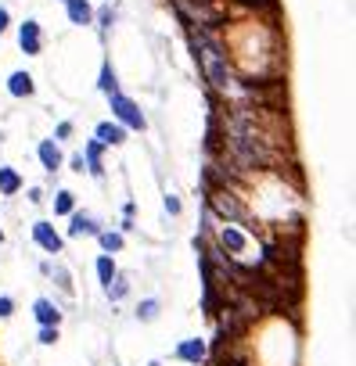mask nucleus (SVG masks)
Wrapping results in <instances>:
<instances>
[{"instance_id":"11","label":"nucleus","mask_w":356,"mask_h":366,"mask_svg":"<svg viewBox=\"0 0 356 366\" xmlns=\"http://www.w3.org/2000/svg\"><path fill=\"white\" fill-rule=\"evenodd\" d=\"M126 140V130L115 126V122H101L98 126V144H123Z\"/></svg>"},{"instance_id":"4","label":"nucleus","mask_w":356,"mask_h":366,"mask_svg":"<svg viewBox=\"0 0 356 366\" xmlns=\"http://www.w3.org/2000/svg\"><path fill=\"white\" fill-rule=\"evenodd\" d=\"M33 240L40 244L44 252H51V255L65 252V240H62V233H54V226H51V223H33Z\"/></svg>"},{"instance_id":"9","label":"nucleus","mask_w":356,"mask_h":366,"mask_svg":"<svg viewBox=\"0 0 356 366\" xmlns=\"http://www.w3.org/2000/svg\"><path fill=\"white\" fill-rule=\"evenodd\" d=\"M18 40H22V50L25 54H40V25L37 22H22Z\"/></svg>"},{"instance_id":"26","label":"nucleus","mask_w":356,"mask_h":366,"mask_svg":"<svg viewBox=\"0 0 356 366\" xmlns=\"http://www.w3.org/2000/svg\"><path fill=\"white\" fill-rule=\"evenodd\" d=\"M112 22H115V15H112V8H105L101 11V25H112Z\"/></svg>"},{"instance_id":"6","label":"nucleus","mask_w":356,"mask_h":366,"mask_svg":"<svg viewBox=\"0 0 356 366\" xmlns=\"http://www.w3.org/2000/svg\"><path fill=\"white\" fill-rule=\"evenodd\" d=\"M98 237L101 233V226H98V219L91 216V212H72V223H69V237Z\"/></svg>"},{"instance_id":"25","label":"nucleus","mask_w":356,"mask_h":366,"mask_svg":"<svg viewBox=\"0 0 356 366\" xmlns=\"http://www.w3.org/2000/svg\"><path fill=\"white\" fill-rule=\"evenodd\" d=\"M58 284H62L65 291H72V284H69V273H65V269H58Z\"/></svg>"},{"instance_id":"16","label":"nucleus","mask_w":356,"mask_h":366,"mask_svg":"<svg viewBox=\"0 0 356 366\" xmlns=\"http://www.w3.org/2000/svg\"><path fill=\"white\" fill-rule=\"evenodd\" d=\"M98 240H101V248H105L108 255H115V252H123V233H112V230H101V233H98Z\"/></svg>"},{"instance_id":"12","label":"nucleus","mask_w":356,"mask_h":366,"mask_svg":"<svg viewBox=\"0 0 356 366\" xmlns=\"http://www.w3.org/2000/svg\"><path fill=\"white\" fill-rule=\"evenodd\" d=\"M8 90H11L15 97H29V94H33V76H29V72H15L8 79Z\"/></svg>"},{"instance_id":"20","label":"nucleus","mask_w":356,"mask_h":366,"mask_svg":"<svg viewBox=\"0 0 356 366\" xmlns=\"http://www.w3.org/2000/svg\"><path fill=\"white\" fill-rule=\"evenodd\" d=\"M101 90H105V94H108V97H112V94H119V83H115V72H112L108 65L101 69Z\"/></svg>"},{"instance_id":"10","label":"nucleus","mask_w":356,"mask_h":366,"mask_svg":"<svg viewBox=\"0 0 356 366\" xmlns=\"http://www.w3.org/2000/svg\"><path fill=\"white\" fill-rule=\"evenodd\" d=\"M40 162H44L47 172H58V169H62V151H58L54 140H44V144H40Z\"/></svg>"},{"instance_id":"13","label":"nucleus","mask_w":356,"mask_h":366,"mask_svg":"<svg viewBox=\"0 0 356 366\" xmlns=\"http://www.w3.org/2000/svg\"><path fill=\"white\" fill-rule=\"evenodd\" d=\"M159 313H162V301H159V298H144V301L137 305V320H144V323L159 320Z\"/></svg>"},{"instance_id":"15","label":"nucleus","mask_w":356,"mask_h":366,"mask_svg":"<svg viewBox=\"0 0 356 366\" xmlns=\"http://www.w3.org/2000/svg\"><path fill=\"white\" fill-rule=\"evenodd\" d=\"M18 187H22L18 172L15 169H0V194H18Z\"/></svg>"},{"instance_id":"18","label":"nucleus","mask_w":356,"mask_h":366,"mask_svg":"<svg viewBox=\"0 0 356 366\" xmlns=\"http://www.w3.org/2000/svg\"><path fill=\"white\" fill-rule=\"evenodd\" d=\"M105 291H108V298H112V301H123V298L130 294V280H126V277H115Z\"/></svg>"},{"instance_id":"5","label":"nucleus","mask_w":356,"mask_h":366,"mask_svg":"<svg viewBox=\"0 0 356 366\" xmlns=\"http://www.w3.org/2000/svg\"><path fill=\"white\" fill-rule=\"evenodd\" d=\"M220 244L230 252V259H245L249 255V240L242 230H234V226H220Z\"/></svg>"},{"instance_id":"24","label":"nucleus","mask_w":356,"mask_h":366,"mask_svg":"<svg viewBox=\"0 0 356 366\" xmlns=\"http://www.w3.org/2000/svg\"><path fill=\"white\" fill-rule=\"evenodd\" d=\"M72 137V122H58V140H69Z\"/></svg>"},{"instance_id":"29","label":"nucleus","mask_w":356,"mask_h":366,"mask_svg":"<svg viewBox=\"0 0 356 366\" xmlns=\"http://www.w3.org/2000/svg\"><path fill=\"white\" fill-rule=\"evenodd\" d=\"M65 4H69V0H65Z\"/></svg>"},{"instance_id":"21","label":"nucleus","mask_w":356,"mask_h":366,"mask_svg":"<svg viewBox=\"0 0 356 366\" xmlns=\"http://www.w3.org/2000/svg\"><path fill=\"white\" fill-rule=\"evenodd\" d=\"M11 313H15V301L8 294H0V320H11Z\"/></svg>"},{"instance_id":"19","label":"nucleus","mask_w":356,"mask_h":366,"mask_svg":"<svg viewBox=\"0 0 356 366\" xmlns=\"http://www.w3.org/2000/svg\"><path fill=\"white\" fill-rule=\"evenodd\" d=\"M54 212H58V216H72V194H69V191H58Z\"/></svg>"},{"instance_id":"28","label":"nucleus","mask_w":356,"mask_h":366,"mask_svg":"<svg viewBox=\"0 0 356 366\" xmlns=\"http://www.w3.org/2000/svg\"><path fill=\"white\" fill-rule=\"evenodd\" d=\"M0 240H4V230H0Z\"/></svg>"},{"instance_id":"27","label":"nucleus","mask_w":356,"mask_h":366,"mask_svg":"<svg viewBox=\"0 0 356 366\" xmlns=\"http://www.w3.org/2000/svg\"><path fill=\"white\" fill-rule=\"evenodd\" d=\"M4 29H8V11L0 8V33H4Z\"/></svg>"},{"instance_id":"7","label":"nucleus","mask_w":356,"mask_h":366,"mask_svg":"<svg viewBox=\"0 0 356 366\" xmlns=\"http://www.w3.org/2000/svg\"><path fill=\"white\" fill-rule=\"evenodd\" d=\"M33 316H37V323H40V327H58V323H62V309H58V305H54L51 298H37Z\"/></svg>"},{"instance_id":"3","label":"nucleus","mask_w":356,"mask_h":366,"mask_svg":"<svg viewBox=\"0 0 356 366\" xmlns=\"http://www.w3.org/2000/svg\"><path fill=\"white\" fill-rule=\"evenodd\" d=\"M213 208L220 212V216L230 223V219H237V223H245L249 230H252V223H249V216H245V208L234 201V194H227V191H213Z\"/></svg>"},{"instance_id":"2","label":"nucleus","mask_w":356,"mask_h":366,"mask_svg":"<svg viewBox=\"0 0 356 366\" xmlns=\"http://www.w3.org/2000/svg\"><path fill=\"white\" fill-rule=\"evenodd\" d=\"M112 111L123 118L130 130H144V126H147V118H144V111L137 108V101H130V97H123V94H112Z\"/></svg>"},{"instance_id":"23","label":"nucleus","mask_w":356,"mask_h":366,"mask_svg":"<svg viewBox=\"0 0 356 366\" xmlns=\"http://www.w3.org/2000/svg\"><path fill=\"white\" fill-rule=\"evenodd\" d=\"M166 212L169 216H180V201H176L173 194H166Z\"/></svg>"},{"instance_id":"22","label":"nucleus","mask_w":356,"mask_h":366,"mask_svg":"<svg viewBox=\"0 0 356 366\" xmlns=\"http://www.w3.org/2000/svg\"><path fill=\"white\" fill-rule=\"evenodd\" d=\"M58 341V327H40V345H54Z\"/></svg>"},{"instance_id":"1","label":"nucleus","mask_w":356,"mask_h":366,"mask_svg":"<svg viewBox=\"0 0 356 366\" xmlns=\"http://www.w3.org/2000/svg\"><path fill=\"white\" fill-rule=\"evenodd\" d=\"M195 54L202 61L205 76L213 79L216 90H227L230 86V72H227V57H223V47L216 43V36L209 29H195Z\"/></svg>"},{"instance_id":"14","label":"nucleus","mask_w":356,"mask_h":366,"mask_svg":"<svg viewBox=\"0 0 356 366\" xmlns=\"http://www.w3.org/2000/svg\"><path fill=\"white\" fill-rule=\"evenodd\" d=\"M69 18H72V25H86L94 15H91V8H86V0H69Z\"/></svg>"},{"instance_id":"17","label":"nucleus","mask_w":356,"mask_h":366,"mask_svg":"<svg viewBox=\"0 0 356 366\" xmlns=\"http://www.w3.org/2000/svg\"><path fill=\"white\" fill-rule=\"evenodd\" d=\"M98 277H101V284H105V287H108V284L119 277V269H115L112 255H101V259H98Z\"/></svg>"},{"instance_id":"8","label":"nucleus","mask_w":356,"mask_h":366,"mask_svg":"<svg viewBox=\"0 0 356 366\" xmlns=\"http://www.w3.org/2000/svg\"><path fill=\"white\" fill-rule=\"evenodd\" d=\"M176 359H184V362H202L205 359V341L202 338H187V341H180L176 345Z\"/></svg>"}]
</instances>
